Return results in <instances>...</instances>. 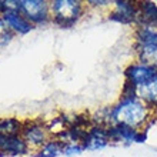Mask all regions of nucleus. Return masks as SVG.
Returning a JSON list of instances; mask_svg holds the SVG:
<instances>
[{"instance_id": "obj_1", "label": "nucleus", "mask_w": 157, "mask_h": 157, "mask_svg": "<svg viewBox=\"0 0 157 157\" xmlns=\"http://www.w3.org/2000/svg\"><path fill=\"white\" fill-rule=\"evenodd\" d=\"M112 124H123L133 128H147L154 124V112L139 97H120L116 104L110 106Z\"/></svg>"}, {"instance_id": "obj_2", "label": "nucleus", "mask_w": 157, "mask_h": 157, "mask_svg": "<svg viewBox=\"0 0 157 157\" xmlns=\"http://www.w3.org/2000/svg\"><path fill=\"white\" fill-rule=\"evenodd\" d=\"M87 4L82 0H50L52 23L62 29H70L86 12Z\"/></svg>"}, {"instance_id": "obj_3", "label": "nucleus", "mask_w": 157, "mask_h": 157, "mask_svg": "<svg viewBox=\"0 0 157 157\" xmlns=\"http://www.w3.org/2000/svg\"><path fill=\"white\" fill-rule=\"evenodd\" d=\"M17 10L33 26L52 21L49 0H19Z\"/></svg>"}, {"instance_id": "obj_4", "label": "nucleus", "mask_w": 157, "mask_h": 157, "mask_svg": "<svg viewBox=\"0 0 157 157\" xmlns=\"http://www.w3.org/2000/svg\"><path fill=\"white\" fill-rule=\"evenodd\" d=\"M20 136L30 146V149H34L36 151L52 137L46 126V121L41 120H26Z\"/></svg>"}, {"instance_id": "obj_5", "label": "nucleus", "mask_w": 157, "mask_h": 157, "mask_svg": "<svg viewBox=\"0 0 157 157\" xmlns=\"http://www.w3.org/2000/svg\"><path fill=\"white\" fill-rule=\"evenodd\" d=\"M110 143H144L147 140V128H133L123 124H110L107 127Z\"/></svg>"}, {"instance_id": "obj_6", "label": "nucleus", "mask_w": 157, "mask_h": 157, "mask_svg": "<svg viewBox=\"0 0 157 157\" xmlns=\"http://www.w3.org/2000/svg\"><path fill=\"white\" fill-rule=\"evenodd\" d=\"M107 19L121 25H137L139 2H128V0L113 2V10L109 13Z\"/></svg>"}, {"instance_id": "obj_7", "label": "nucleus", "mask_w": 157, "mask_h": 157, "mask_svg": "<svg viewBox=\"0 0 157 157\" xmlns=\"http://www.w3.org/2000/svg\"><path fill=\"white\" fill-rule=\"evenodd\" d=\"M156 75H157L156 64H149V63H143L139 62V60L130 63L124 69V80L133 83L137 89L143 86V84H146L147 82H150Z\"/></svg>"}, {"instance_id": "obj_8", "label": "nucleus", "mask_w": 157, "mask_h": 157, "mask_svg": "<svg viewBox=\"0 0 157 157\" xmlns=\"http://www.w3.org/2000/svg\"><path fill=\"white\" fill-rule=\"evenodd\" d=\"M110 140H109V134H107V127L104 126H99V124H93L87 136L84 139V141L82 143L83 149L84 150H101L104 147H107Z\"/></svg>"}, {"instance_id": "obj_9", "label": "nucleus", "mask_w": 157, "mask_h": 157, "mask_svg": "<svg viewBox=\"0 0 157 157\" xmlns=\"http://www.w3.org/2000/svg\"><path fill=\"white\" fill-rule=\"evenodd\" d=\"M2 17L14 36H25L34 29V26L19 10H7L2 14Z\"/></svg>"}, {"instance_id": "obj_10", "label": "nucleus", "mask_w": 157, "mask_h": 157, "mask_svg": "<svg viewBox=\"0 0 157 157\" xmlns=\"http://www.w3.org/2000/svg\"><path fill=\"white\" fill-rule=\"evenodd\" d=\"M30 146L25 141L21 136H13V137H4V141L2 144L0 151L4 153L6 156H14L21 157L27 156L30 153Z\"/></svg>"}, {"instance_id": "obj_11", "label": "nucleus", "mask_w": 157, "mask_h": 157, "mask_svg": "<svg viewBox=\"0 0 157 157\" xmlns=\"http://www.w3.org/2000/svg\"><path fill=\"white\" fill-rule=\"evenodd\" d=\"M157 44V26L139 23L134 29V47Z\"/></svg>"}, {"instance_id": "obj_12", "label": "nucleus", "mask_w": 157, "mask_h": 157, "mask_svg": "<svg viewBox=\"0 0 157 157\" xmlns=\"http://www.w3.org/2000/svg\"><path fill=\"white\" fill-rule=\"evenodd\" d=\"M137 97L147 104L153 112H157V75L150 82L137 89Z\"/></svg>"}, {"instance_id": "obj_13", "label": "nucleus", "mask_w": 157, "mask_h": 157, "mask_svg": "<svg viewBox=\"0 0 157 157\" xmlns=\"http://www.w3.org/2000/svg\"><path fill=\"white\" fill-rule=\"evenodd\" d=\"M139 23L157 26V4L154 2H139Z\"/></svg>"}, {"instance_id": "obj_14", "label": "nucleus", "mask_w": 157, "mask_h": 157, "mask_svg": "<svg viewBox=\"0 0 157 157\" xmlns=\"http://www.w3.org/2000/svg\"><path fill=\"white\" fill-rule=\"evenodd\" d=\"M25 121L16 117H2L0 119V134L3 137L20 136Z\"/></svg>"}, {"instance_id": "obj_15", "label": "nucleus", "mask_w": 157, "mask_h": 157, "mask_svg": "<svg viewBox=\"0 0 157 157\" xmlns=\"http://www.w3.org/2000/svg\"><path fill=\"white\" fill-rule=\"evenodd\" d=\"M63 147L64 143H62L57 137H50L36 151V157H59L63 154Z\"/></svg>"}, {"instance_id": "obj_16", "label": "nucleus", "mask_w": 157, "mask_h": 157, "mask_svg": "<svg viewBox=\"0 0 157 157\" xmlns=\"http://www.w3.org/2000/svg\"><path fill=\"white\" fill-rule=\"evenodd\" d=\"M134 52L139 62L149 63V64L157 63V44L139 46V47H134Z\"/></svg>"}, {"instance_id": "obj_17", "label": "nucleus", "mask_w": 157, "mask_h": 157, "mask_svg": "<svg viewBox=\"0 0 157 157\" xmlns=\"http://www.w3.org/2000/svg\"><path fill=\"white\" fill-rule=\"evenodd\" d=\"M13 39H14V34L10 32V29L6 25V21L3 20V17L0 14V47L7 46Z\"/></svg>"}, {"instance_id": "obj_18", "label": "nucleus", "mask_w": 157, "mask_h": 157, "mask_svg": "<svg viewBox=\"0 0 157 157\" xmlns=\"http://www.w3.org/2000/svg\"><path fill=\"white\" fill-rule=\"evenodd\" d=\"M83 151H84V149H83V146L80 144V143H67V144H64V147H63V154L64 156H77V154H82Z\"/></svg>"}, {"instance_id": "obj_19", "label": "nucleus", "mask_w": 157, "mask_h": 157, "mask_svg": "<svg viewBox=\"0 0 157 157\" xmlns=\"http://www.w3.org/2000/svg\"><path fill=\"white\" fill-rule=\"evenodd\" d=\"M123 99H128V97H137V87L133 84V83L124 80L123 89H121V96Z\"/></svg>"}, {"instance_id": "obj_20", "label": "nucleus", "mask_w": 157, "mask_h": 157, "mask_svg": "<svg viewBox=\"0 0 157 157\" xmlns=\"http://www.w3.org/2000/svg\"><path fill=\"white\" fill-rule=\"evenodd\" d=\"M86 4L89 7H109L110 4H113V2H109V0H89L86 2Z\"/></svg>"}, {"instance_id": "obj_21", "label": "nucleus", "mask_w": 157, "mask_h": 157, "mask_svg": "<svg viewBox=\"0 0 157 157\" xmlns=\"http://www.w3.org/2000/svg\"><path fill=\"white\" fill-rule=\"evenodd\" d=\"M3 141H4V137L0 134V149H2V144H3Z\"/></svg>"}, {"instance_id": "obj_22", "label": "nucleus", "mask_w": 157, "mask_h": 157, "mask_svg": "<svg viewBox=\"0 0 157 157\" xmlns=\"http://www.w3.org/2000/svg\"><path fill=\"white\" fill-rule=\"evenodd\" d=\"M153 119H154V124H157V112H154V116H153Z\"/></svg>"}, {"instance_id": "obj_23", "label": "nucleus", "mask_w": 157, "mask_h": 157, "mask_svg": "<svg viewBox=\"0 0 157 157\" xmlns=\"http://www.w3.org/2000/svg\"><path fill=\"white\" fill-rule=\"evenodd\" d=\"M0 157H7V156H6L4 153H2V151H0Z\"/></svg>"}, {"instance_id": "obj_24", "label": "nucleus", "mask_w": 157, "mask_h": 157, "mask_svg": "<svg viewBox=\"0 0 157 157\" xmlns=\"http://www.w3.org/2000/svg\"><path fill=\"white\" fill-rule=\"evenodd\" d=\"M156 67H157V63H156Z\"/></svg>"}]
</instances>
